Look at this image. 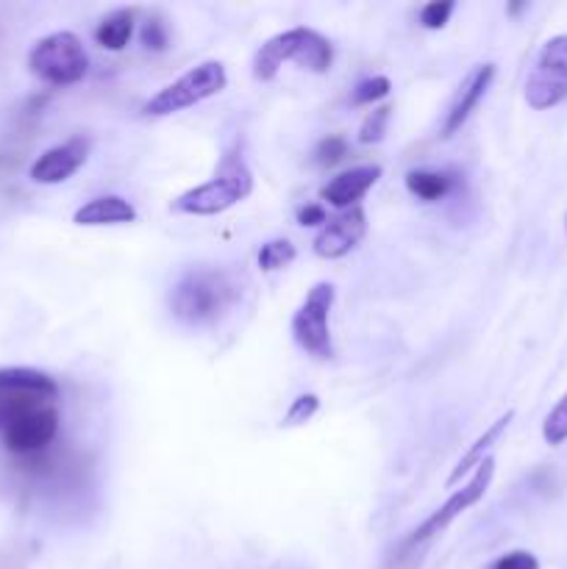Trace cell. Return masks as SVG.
Returning a JSON list of instances; mask_svg holds the SVG:
<instances>
[{
	"instance_id": "obj_1",
	"label": "cell",
	"mask_w": 567,
	"mask_h": 569,
	"mask_svg": "<svg viewBox=\"0 0 567 569\" xmlns=\"http://www.w3.org/2000/svg\"><path fill=\"white\" fill-rule=\"evenodd\" d=\"M239 298V287L226 270L217 267H195L183 272L172 287V317L187 326H211L220 320Z\"/></svg>"
},
{
	"instance_id": "obj_2",
	"label": "cell",
	"mask_w": 567,
	"mask_h": 569,
	"mask_svg": "<svg viewBox=\"0 0 567 569\" xmlns=\"http://www.w3.org/2000/svg\"><path fill=\"white\" fill-rule=\"evenodd\" d=\"M253 192V172L239 153H228L220 170L200 187L187 189L170 203V211L187 217H215L233 209Z\"/></svg>"
},
{
	"instance_id": "obj_3",
	"label": "cell",
	"mask_w": 567,
	"mask_h": 569,
	"mask_svg": "<svg viewBox=\"0 0 567 569\" xmlns=\"http://www.w3.org/2000/svg\"><path fill=\"white\" fill-rule=\"evenodd\" d=\"M287 61L311 72H328L334 61V48L322 33L315 28H289L267 39L253 56V78L256 81H272Z\"/></svg>"
},
{
	"instance_id": "obj_4",
	"label": "cell",
	"mask_w": 567,
	"mask_h": 569,
	"mask_svg": "<svg viewBox=\"0 0 567 569\" xmlns=\"http://www.w3.org/2000/svg\"><path fill=\"white\" fill-rule=\"evenodd\" d=\"M28 70L50 87H70L87 76L89 56L76 33L56 31L33 44L28 53Z\"/></svg>"
},
{
	"instance_id": "obj_5",
	"label": "cell",
	"mask_w": 567,
	"mask_h": 569,
	"mask_svg": "<svg viewBox=\"0 0 567 569\" xmlns=\"http://www.w3.org/2000/svg\"><path fill=\"white\" fill-rule=\"evenodd\" d=\"M59 398V383L33 367H3L0 370V433L20 417L48 409Z\"/></svg>"
},
{
	"instance_id": "obj_6",
	"label": "cell",
	"mask_w": 567,
	"mask_h": 569,
	"mask_svg": "<svg viewBox=\"0 0 567 569\" xmlns=\"http://www.w3.org/2000/svg\"><path fill=\"white\" fill-rule=\"evenodd\" d=\"M226 67H222L220 61H203V64L192 67V70L183 72V76L176 78L172 83H167L165 89H159V92L142 106V111L148 117L176 114V111L192 109V106L215 98L217 92L226 89Z\"/></svg>"
},
{
	"instance_id": "obj_7",
	"label": "cell",
	"mask_w": 567,
	"mask_h": 569,
	"mask_svg": "<svg viewBox=\"0 0 567 569\" xmlns=\"http://www.w3.org/2000/svg\"><path fill=\"white\" fill-rule=\"evenodd\" d=\"M334 292L331 283H315L300 303V309L292 317V339L304 353L315 356V359H331V309H334Z\"/></svg>"
},
{
	"instance_id": "obj_8",
	"label": "cell",
	"mask_w": 567,
	"mask_h": 569,
	"mask_svg": "<svg viewBox=\"0 0 567 569\" xmlns=\"http://www.w3.org/2000/svg\"><path fill=\"white\" fill-rule=\"evenodd\" d=\"M567 100V33L550 37L526 78V103L545 111Z\"/></svg>"
},
{
	"instance_id": "obj_9",
	"label": "cell",
	"mask_w": 567,
	"mask_h": 569,
	"mask_svg": "<svg viewBox=\"0 0 567 569\" xmlns=\"http://www.w3.org/2000/svg\"><path fill=\"white\" fill-rule=\"evenodd\" d=\"M493 476H495V461L493 459H484L481 465H478V470L472 472L470 481H467L461 489H456V492L450 495V498L445 500V503L439 506V509L434 511V515L428 517V520L422 522V526L417 528L415 533H411L409 542H406V545L426 542V539H431L434 533L445 531V528H448L450 522L456 520V517L465 515V511L470 509V506H476L478 500L484 498V492H487L489 483H493Z\"/></svg>"
},
{
	"instance_id": "obj_10",
	"label": "cell",
	"mask_w": 567,
	"mask_h": 569,
	"mask_svg": "<svg viewBox=\"0 0 567 569\" xmlns=\"http://www.w3.org/2000/svg\"><path fill=\"white\" fill-rule=\"evenodd\" d=\"M56 433H59V411H56V406H48V409L31 411V415L14 420L0 437H3L9 453L31 456L48 448Z\"/></svg>"
},
{
	"instance_id": "obj_11",
	"label": "cell",
	"mask_w": 567,
	"mask_h": 569,
	"mask_svg": "<svg viewBox=\"0 0 567 569\" xmlns=\"http://www.w3.org/2000/svg\"><path fill=\"white\" fill-rule=\"evenodd\" d=\"M365 233L367 217L361 211V206L345 209L337 217H328L326 226L320 228V233L315 237V253L328 261L342 259V256H348L365 239Z\"/></svg>"
},
{
	"instance_id": "obj_12",
	"label": "cell",
	"mask_w": 567,
	"mask_h": 569,
	"mask_svg": "<svg viewBox=\"0 0 567 569\" xmlns=\"http://www.w3.org/2000/svg\"><path fill=\"white\" fill-rule=\"evenodd\" d=\"M89 159V139L72 137L67 142L53 144L44 150L37 161L31 164V181L53 187V183H64L67 178L76 176Z\"/></svg>"
},
{
	"instance_id": "obj_13",
	"label": "cell",
	"mask_w": 567,
	"mask_h": 569,
	"mask_svg": "<svg viewBox=\"0 0 567 569\" xmlns=\"http://www.w3.org/2000/svg\"><path fill=\"white\" fill-rule=\"evenodd\" d=\"M378 178H381V167L378 164H365V167H354V170H345L322 187V200L331 203L334 209L339 211L354 209V206H359V200L376 187Z\"/></svg>"
},
{
	"instance_id": "obj_14",
	"label": "cell",
	"mask_w": 567,
	"mask_h": 569,
	"mask_svg": "<svg viewBox=\"0 0 567 569\" xmlns=\"http://www.w3.org/2000/svg\"><path fill=\"white\" fill-rule=\"evenodd\" d=\"M493 78H495V64H481V67H476L470 76H467V81L461 83L459 92H456V98H454V103H450L448 117H445V126H442L445 137H454V133L459 131L467 120H470V114L476 111V106L481 103V98L487 94Z\"/></svg>"
},
{
	"instance_id": "obj_15",
	"label": "cell",
	"mask_w": 567,
	"mask_h": 569,
	"mask_svg": "<svg viewBox=\"0 0 567 569\" xmlns=\"http://www.w3.org/2000/svg\"><path fill=\"white\" fill-rule=\"evenodd\" d=\"M137 220V209L128 203L120 194H103V198H92L83 203L81 209L72 214L76 226L98 228V226H122V222Z\"/></svg>"
},
{
	"instance_id": "obj_16",
	"label": "cell",
	"mask_w": 567,
	"mask_h": 569,
	"mask_svg": "<svg viewBox=\"0 0 567 569\" xmlns=\"http://www.w3.org/2000/svg\"><path fill=\"white\" fill-rule=\"evenodd\" d=\"M511 420H515V411H506L504 417H498V420H495L493 426H489L487 431H484L481 437H478L476 442H472V448L467 450L465 456H461L459 465H456L454 472H450V476H448V487H454V483H459L461 478L467 476V472L478 470V465H481L484 459H489L487 450L493 448V445L498 442L500 437H504V431L511 426Z\"/></svg>"
},
{
	"instance_id": "obj_17",
	"label": "cell",
	"mask_w": 567,
	"mask_h": 569,
	"mask_svg": "<svg viewBox=\"0 0 567 569\" xmlns=\"http://www.w3.org/2000/svg\"><path fill=\"white\" fill-rule=\"evenodd\" d=\"M133 9H115L111 14H106L103 20L94 28V42L106 50H122L133 37Z\"/></svg>"
},
{
	"instance_id": "obj_18",
	"label": "cell",
	"mask_w": 567,
	"mask_h": 569,
	"mask_svg": "<svg viewBox=\"0 0 567 569\" xmlns=\"http://www.w3.org/2000/svg\"><path fill=\"white\" fill-rule=\"evenodd\" d=\"M450 176L439 170H411L406 176V187L415 198L426 200V203H434V200L445 198L450 192Z\"/></svg>"
},
{
	"instance_id": "obj_19",
	"label": "cell",
	"mask_w": 567,
	"mask_h": 569,
	"mask_svg": "<svg viewBox=\"0 0 567 569\" xmlns=\"http://www.w3.org/2000/svg\"><path fill=\"white\" fill-rule=\"evenodd\" d=\"M295 244L287 242V239H272V242L261 244L259 250V267L265 272H276V270H284V267H289L295 261Z\"/></svg>"
},
{
	"instance_id": "obj_20",
	"label": "cell",
	"mask_w": 567,
	"mask_h": 569,
	"mask_svg": "<svg viewBox=\"0 0 567 569\" xmlns=\"http://www.w3.org/2000/svg\"><path fill=\"white\" fill-rule=\"evenodd\" d=\"M543 439L548 445H565L567 442V392L559 403L554 406L548 417H545V426H543Z\"/></svg>"
},
{
	"instance_id": "obj_21",
	"label": "cell",
	"mask_w": 567,
	"mask_h": 569,
	"mask_svg": "<svg viewBox=\"0 0 567 569\" xmlns=\"http://www.w3.org/2000/svg\"><path fill=\"white\" fill-rule=\"evenodd\" d=\"M389 117H392V109H389V106H378V109H372L370 114L365 117V122H361L359 142H365V144L381 142L384 133H387Z\"/></svg>"
},
{
	"instance_id": "obj_22",
	"label": "cell",
	"mask_w": 567,
	"mask_h": 569,
	"mask_svg": "<svg viewBox=\"0 0 567 569\" xmlns=\"http://www.w3.org/2000/svg\"><path fill=\"white\" fill-rule=\"evenodd\" d=\"M389 89H392V83H389L387 76L365 78V81L356 83V89H354V103H356V106H372V103H376V100L387 98Z\"/></svg>"
},
{
	"instance_id": "obj_23",
	"label": "cell",
	"mask_w": 567,
	"mask_h": 569,
	"mask_svg": "<svg viewBox=\"0 0 567 569\" xmlns=\"http://www.w3.org/2000/svg\"><path fill=\"white\" fill-rule=\"evenodd\" d=\"M317 409H320V400H317V395H300V398L292 400L287 417L281 420V426L284 428L304 426V422H309L311 417L317 415Z\"/></svg>"
},
{
	"instance_id": "obj_24",
	"label": "cell",
	"mask_w": 567,
	"mask_h": 569,
	"mask_svg": "<svg viewBox=\"0 0 567 569\" xmlns=\"http://www.w3.org/2000/svg\"><path fill=\"white\" fill-rule=\"evenodd\" d=\"M450 14H454V0H431L420 9V22L428 31H439L448 26Z\"/></svg>"
},
{
	"instance_id": "obj_25",
	"label": "cell",
	"mask_w": 567,
	"mask_h": 569,
	"mask_svg": "<svg viewBox=\"0 0 567 569\" xmlns=\"http://www.w3.org/2000/svg\"><path fill=\"white\" fill-rule=\"evenodd\" d=\"M489 569H539V561L528 550H511V553H504L500 559H495Z\"/></svg>"
},
{
	"instance_id": "obj_26",
	"label": "cell",
	"mask_w": 567,
	"mask_h": 569,
	"mask_svg": "<svg viewBox=\"0 0 567 569\" xmlns=\"http://www.w3.org/2000/svg\"><path fill=\"white\" fill-rule=\"evenodd\" d=\"M345 153H348V142L342 137H328L317 144V161L320 164H337Z\"/></svg>"
},
{
	"instance_id": "obj_27",
	"label": "cell",
	"mask_w": 567,
	"mask_h": 569,
	"mask_svg": "<svg viewBox=\"0 0 567 569\" xmlns=\"http://www.w3.org/2000/svg\"><path fill=\"white\" fill-rule=\"evenodd\" d=\"M142 44L148 50H165L167 48V26L161 20H148L142 28Z\"/></svg>"
},
{
	"instance_id": "obj_28",
	"label": "cell",
	"mask_w": 567,
	"mask_h": 569,
	"mask_svg": "<svg viewBox=\"0 0 567 569\" xmlns=\"http://www.w3.org/2000/svg\"><path fill=\"white\" fill-rule=\"evenodd\" d=\"M298 222L300 226H306V228H311V226H326L328 222V214H326V209H322L320 203H311V206H304V209L298 211Z\"/></svg>"
}]
</instances>
